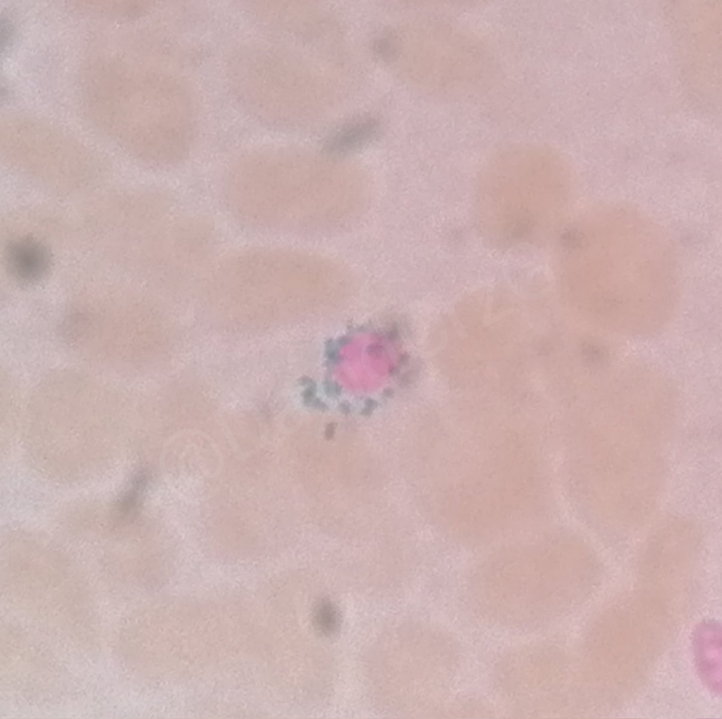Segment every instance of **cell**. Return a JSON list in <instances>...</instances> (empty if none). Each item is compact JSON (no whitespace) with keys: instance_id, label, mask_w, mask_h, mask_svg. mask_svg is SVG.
Listing matches in <instances>:
<instances>
[{"instance_id":"52a82bcc","label":"cell","mask_w":722,"mask_h":719,"mask_svg":"<svg viewBox=\"0 0 722 719\" xmlns=\"http://www.w3.org/2000/svg\"><path fill=\"white\" fill-rule=\"evenodd\" d=\"M375 51L383 58H388L393 56L395 53L393 44L388 38L379 39L375 44Z\"/></svg>"},{"instance_id":"6da1fadb","label":"cell","mask_w":722,"mask_h":719,"mask_svg":"<svg viewBox=\"0 0 722 719\" xmlns=\"http://www.w3.org/2000/svg\"><path fill=\"white\" fill-rule=\"evenodd\" d=\"M557 156L537 146H517L498 154L482 180V223L502 244L547 238L562 207L563 173Z\"/></svg>"},{"instance_id":"277c9868","label":"cell","mask_w":722,"mask_h":719,"mask_svg":"<svg viewBox=\"0 0 722 719\" xmlns=\"http://www.w3.org/2000/svg\"><path fill=\"white\" fill-rule=\"evenodd\" d=\"M379 130V124L375 118H362L355 120L329 137L325 144V151L331 156L349 154L373 140Z\"/></svg>"},{"instance_id":"3957f363","label":"cell","mask_w":722,"mask_h":719,"mask_svg":"<svg viewBox=\"0 0 722 719\" xmlns=\"http://www.w3.org/2000/svg\"><path fill=\"white\" fill-rule=\"evenodd\" d=\"M6 261L11 274L25 283L40 280L50 266V257L45 246L30 238L13 242L8 247Z\"/></svg>"},{"instance_id":"5b68a950","label":"cell","mask_w":722,"mask_h":719,"mask_svg":"<svg viewBox=\"0 0 722 719\" xmlns=\"http://www.w3.org/2000/svg\"><path fill=\"white\" fill-rule=\"evenodd\" d=\"M341 620L338 608L332 601L323 599L316 603L312 611V623L319 635L334 636L339 630Z\"/></svg>"},{"instance_id":"8992f818","label":"cell","mask_w":722,"mask_h":719,"mask_svg":"<svg viewBox=\"0 0 722 719\" xmlns=\"http://www.w3.org/2000/svg\"><path fill=\"white\" fill-rule=\"evenodd\" d=\"M144 486V477L138 475L120 502L119 509L121 515H129L133 513L139 502Z\"/></svg>"},{"instance_id":"7a4b0ae2","label":"cell","mask_w":722,"mask_h":719,"mask_svg":"<svg viewBox=\"0 0 722 719\" xmlns=\"http://www.w3.org/2000/svg\"><path fill=\"white\" fill-rule=\"evenodd\" d=\"M696 665L702 680L714 692L721 688V628L716 622H704L694 639Z\"/></svg>"}]
</instances>
